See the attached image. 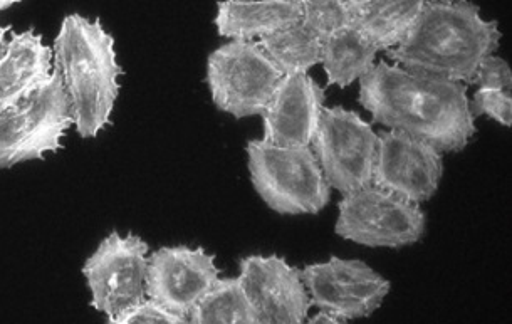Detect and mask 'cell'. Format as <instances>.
I'll list each match as a JSON object with an SVG mask.
<instances>
[{
  "label": "cell",
  "mask_w": 512,
  "mask_h": 324,
  "mask_svg": "<svg viewBox=\"0 0 512 324\" xmlns=\"http://www.w3.org/2000/svg\"><path fill=\"white\" fill-rule=\"evenodd\" d=\"M239 271L256 324L306 323L311 299L301 269L272 254L242 257Z\"/></svg>",
  "instance_id": "4fadbf2b"
},
{
  "label": "cell",
  "mask_w": 512,
  "mask_h": 324,
  "mask_svg": "<svg viewBox=\"0 0 512 324\" xmlns=\"http://www.w3.org/2000/svg\"><path fill=\"white\" fill-rule=\"evenodd\" d=\"M378 49L355 26L341 27L321 42V64L328 84L348 88L368 73Z\"/></svg>",
  "instance_id": "e0dca14e"
},
{
  "label": "cell",
  "mask_w": 512,
  "mask_h": 324,
  "mask_svg": "<svg viewBox=\"0 0 512 324\" xmlns=\"http://www.w3.org/2000/svg\"><path fill=\"white\" fill-rule=\"evenodd\" d=\"M444 177L442 153L424 140L390 130L378 133L373 182L413 204L429 202Z\"/></svg>",
  "instance_id": "8fae6325"
},
{
  "label": "cell",
  "mask_w": 512,
  "mask_h": 324,
  "mask_svg": "<svg viewBox=\"0 0 512 324\" xmlns=\"http://www.w3.org/2000/svg\"><path fill=\"white\" fill-rule=\"evenodd\" d=\"M9 29H11V27L0 26V54H2L4 48H6V36L9 34Z\"/></svg>",
  "instance_id": "4316f807"
},
{
  "label": "cell",
  "mask_w": 512,
  "mask_h": 324,
  "mask_svg": "<svg viewBox=\"0 0 512 324\" xmlns=\"http://www.w3.org/2000/svg\"><path fill=\"white\" fill-rule=\"evenodd\" d=\"M21 2H24V0H0V12L7 11V9H11V7L17 6Z\"/></svg>",
  "instance_id": "83f0119b"
},
{
  "label": "cell",
  "mask_w": 512,
  "mask_h": 324,
  "mask_svg": "<svg viewBox=\"0 0 512 324\" xmlns=\"http://www.w3.org/2000/svg\"><path fill=\"white\" fill-rule=\"evenodd\" d=\"M499 22L487 21L472 2L425 0L417 21L395 48L385 51L398 66L435 78L471 84L482 59L501 44Z\"/></svg>",
  "instance_id": "7a4b0ae2"
},
{
  "label": "cell",
  "mask_w": 512,
  "mask_h": 324,
  "mask_svg": "<svg viewBox=\"0 0 512 324\" xmlns=\"http://www.w3.org/2000/svg\"><path fill=\"white\" fill-rule=\"evenodd\" d=\"M358 103L375 123L424 140L440 153L464 152L477 133L467 84L380 61L360 78Z\"/></svg>",
  "instance_id": "6da1fadb"
},
{
  "label": "cell",
  "mask_w": 512,
  "mask_h": 324,
  "mask_svg": "<svg viewBox=\"0 0 512 324\" xmlns=\"http://www.w3.org/2000/svg\"><path fill=\"white\" fill-rule=\"evenodd\" d=\"M53 49L34 27L12 32L0 54V111L16 105L53 78Z\"/></svg>",
  "instance_id": "9a60e30c"
},
{
  "label": "cell",
  "mask_w": 512,
  "mask_h": 324,
  "mask_svg": "<svg viewBox=\"0 0 512 324\" xmlns=\"http://www.w3.org/2000/svg\"><path fill=\"white\" fill-rule=\"evenodd\" d=\"M53 59L74 130L84 140L96 138L111 125L125 74L116 59L115 39L100 19L69 14L54 39Z\"/></svg>",
  "instance_id": "3957f363"
},
{
  "label": "cell",
  "mask_w": 512,
  "mask_h": 324,
  "mask_svg": "<svg viewBox=\"0 0 512 324\" xmlns=\"http://www.w3.org/2000/svg\"><path fill=\"white\" fill-rule=\"evenodd\" d=\"M301 19V0H219L214 24L220 37L256 41Z\"/></svg>",
  "instance_id": "2e32d148"
},
{
  "label": "cell",
  "mask_w": 512,
  "mask_h": 324,
  "mask_svg": "<svg viewBox=\"0 0 512 324\" xmlns=\"http://www.w3.org/2000/svg\"><path fill=\"white\" fill-rule=\"evenodd\" d=\"M220 277L204 247L165 246L148 256L147 298L189 323L195 306Z\"/></svg>",
  "instance_id": "7c38bea8"
},
{
  "label": "cell",
  "mask_w": 512,
  "mask_h": 324,
  "mask_svg": "<svg viewBox=\"0 0 512 324\" xmlns=\"http://www.w3.org/2000/svg\"><path fill=\"white\" fill-rule=\"evenodd\" d=\"M247 168L262 202L281 215H318L330 204L331 187L311 147L247 143Z\"/></svg>",
  "instance_id": "277c9868"
},
{
  "label": "cell",
  "mask_w": 512,
  "mask_h": 324,
  "mask_svg": "<svg viewBox=\"0 0 512 324\" xmlns=\"http://www.w3.org/2000/svg\"><path fill=\"white\" fill-rule=\"evenodd\" d=\"M324 100V89L308 73L286 74L261 113L262 140L281 147H311Z\"/></svg>",
  "instance_id": "5bb4252c"
},
{
  "label": "cell",
  "mask_w": 512,
  "mask_h": 324,
  "mask_svg": "<svg viewBox=\"0 0 512 324\" xmlns=\"http://www.w3.org/2000/svg\"><path fill=\"white\" fill-rule=\"evenodd\" d=\"M306 321L311 324H340L343 319L338 318L335 314L328 313V311H318L314 316H308Z\"/></svg>",
  "instance_id": "d4e9b609"
},
{
  "label": "cell",
  "mask_w": 512,
  "mask_h": 324,
  "mask_svg": "<svg viewBox=\"0 0 512 324\" xmlns=\"http://www.w3.org/2000/svg\"><path fill=\"white\" fill-rule=\"evenodd\" d=\"M192 324H256L239 277H219L189 316Z\"/></svg>",
  "instance_id": "ffe728a7"
},
{
  "label": "cell",
  "mask_w": 512,
  "mask_h": 324,
  "mask_svg": "<svg viewBox=\"0 0 512 324\" xmlns=\"http://www.w3.org/2000/svg\"><path fill=\"white\" fill-rule=\"evenodd\" d=\"M472 116H487L499 125L512 126V93L506 91H482L477 89L471 101Z\"/></svg>",
  "instance_id": "7402d4cb"
},
{
  "label": "cell",
  "mask_w": 512,
  "mask_h": 324,
  "mask_svg": "<svg viewBox=\"0 0 512 324\" xmlns=\"http://www.w3.org/2000/svg\"><path fill=\"white\" fill-rule=\"evenodd\" d=\"M430 2H440V4H455V2H467V0H430Z\"/></svg>",
  "instance_id": "f1b7e54d"
},
{
  "label": "cell",
  "mask_w": 512,
  "mask_h": 324,
  "mask_svg": "<svg viewBox=\"0 0 512 324\" xmlns=\"http://www.w3.org/2000/svg\"><path fill=\"white\" fill-rule=\"evenodd\" d=\"M425 0H380L361 9L351 26H355L380 51L395 48L407 36Z\"/></svg>",
  "instance_id": "ac0fdd59"
},
{
  "label": "cell",
  "mask_w": 512,
  "mask_h": 324,
  "mask_svg": "<svg viewBox=\"0 0 512 324\" xmlns=\"http://www.w3.org/2000/svg\"><path fill=\"white\" fill-rule=\"evenodd\" d=\"M378 135L356 111L323 108L311 150L331 189L353 194L373 182Z\"/></svg>",
  "instance_id": "ba28073f"
},
{
  "label": "cell",
  "mask_w": 512,
  "mask_h": 324,
  "mask_svg": "<svg viewBox=\"0 0 512 324\" xmlns=\"http://www.w3.org/2000/svg\"><path fill=\"white\" fill-rule=\"evenodd\" d=\"M178 324L183 323L182 318L170 313L153 299L145 298L142 303L136 304L135 308L126 311L116 324Z\"/></svg>",
  "instance_id": "cb8c5ba5"
},
{
  "label": "cell",
  "mask_w": 512,
  "mask_h": 324,
  "mask_svg": "<svg viewBox=\"0 0 512 324\" xmlns=\"http://www.w3.org/2000/svg\"><path fill=\"white\" fill-rule=\"evenodd\" d=\"M147 269V242L131 232L121 236L113 230L81 269L91 293V308L116 324L126 311L147 298Z\"/></svg>",
  "instance_id": "52a82bcc"
},
{
  "label": "cell",
  "mask_w": 512,
  "mask_h": 324,
  "mask_svg": "<svg viewBox=\"0 0 512 324\" xmlns=\"http://www.w3.org/2000/svg\"><path fill=\"white\" fill-rule=\"evenodd\" d=\"M259 46L283 76L308 73L309 69L321 63V39L303 22L262 37Z\"/></svg>",
  "instance_id": "d6986e66"
},
{
  "label": "cell",
  "mask_w": 512,
  "mask_h": 324,
  "mask_svg": "<svg viewBox=\"0 0 512 324\" xmlns=\"http://www.w3.org/2000/svg\"><path fill=\"white\" fill-rule=\"evenodd\" d=\"M427 220L420 204L368 185L343 195L335 232L345 241L365 247L413 246L425 234Z\"/></svg>",
  "instance_id": "9c48e42d"
},
{
  "label": "cell",
  "mask_w": 512,
  "mask_h": 324,
  "mask_svg": "<svg viewBox=\"0 0 512 324\" xmlns=\"http://www.w3.org/2000/svg\"><path fill=\"white\" fill-rule=\"evenodd\" d=\"M303 2V22L323 42L341 27L350 26L353 14L343 4V0H301Z\"/></svg>",
  "instance_id": "44dd1931"
},
{
  "label": "cell",
  "mask_w": 512,
  "mask_h": 324,
  "mask_svg": "<svg viewBox=\"0 0 512 324\" xmlns=\"http://www.w3.org/2000/svg\"><path fill=\"white\" fill-rule=\"evenodd\" d=\"M71 126L68 98L54 71L32 95L0 111V170L59 152Z\"/></svg>",
  "instance_id": "5b68a950"
},
{
  "label": "cell",
  "mask_w": 512,
  "mask_h": 324,
  "mask_svg": "<svg viewBox=\"0 0 512 324\" xmlns=\"http://www.w3.org/2000/svg\"><path fill=\"white\" fill-rule=\"evenodd\" d=\"M311 306L343 319L370 318L387 298L392 284L358 259L330 257L301 269Z\"/></svg>",
  "instance_id": "30bf717a"
},
{
  "label": "cell",
  "mask_w": 512,
  "mask_h": 324,
  "mask_svg": "<svg viewBox=\"0 0 512 324\" xmlns=\"http://www.w3.org/2000/svg\"><path fill=\"white\" fill-rule=\"evenodd\" d=\"M471 84H476L482 91H506L512 93V71L506 59L499 56H487L477 66Z\"/></svg>",
  "instance_id": "603a6c76"
},
{
  "label": "cell",
  "mask_w": 512,
  "mask_h": 324,
  "mask_svg": "<svg viewBox=\"0 0 512 324\" xmlns=\"http://www.w3.org/2000/svg\"><path fill=\"white\" fill-rule=\"evenodd\" d=\"M375 2H380V0H343V4L348 7V11L353 14V17H355L361 9H365V7L375 4Z\"/></svg>",
  "instance_id": "484cf974"
},
{
  "label": "cell",
  "mask_w": 512,
  "mask_h": 324,
  "mask_svg": "<svg viewBox=\"0 0 512 324\" xmlns=\"http://www.w3.org/2000/svg\"><path fill=\"white\" fill-rule=\"evenodd\" d=\"M281 79L259 42L230 41L207 59L205 83L215 108L236 120L261 116Z\"/></svg>",
  "instance_id": "8992f818"
}]
</instances>
